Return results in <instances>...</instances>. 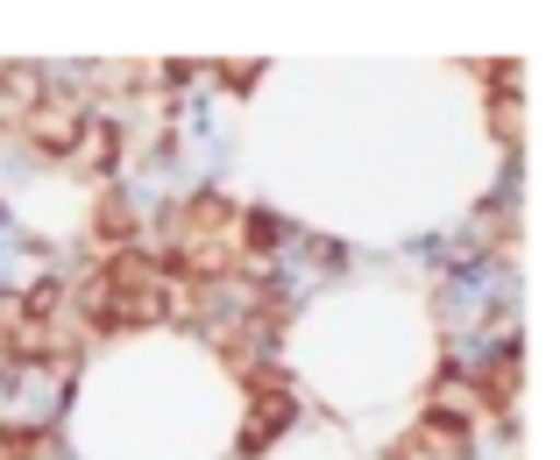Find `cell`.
Masks as SVG:
<instances>
[{"mask_svg":"<svg viewBox=\"0 0 560 460\" xmlns=\"http://www.w3.org/2000/svg\"><path fill=\"white\" fill-rule=\"evenodd\" d=\"M299 411H305L299 376H291L277 354H270V362H256V376L242 382V425H234L228 460H270L291 433H299Z\"/></svg>","mask_w":560,"mask_h":460,"instance_id":"obj_1","label":"cell"},{"mask_svg":"<svg viewBox=\"0 0 560 460\" xmlns=\"http://www.w3.org/2000/svg\"><path fill=\"white\" fill-rule=\"evenodd\" d=\"M85 114H93V99L79 93V79H57V85H43V99L28 107V121L14 128V142H22V150L36 156L43 170H65L71 150H79Z\"/></svg>","mask_w":560,"mask_h":460,"instance_id":"obj_2","label":"cell"},{"mask_svg":"<svg viewBox=\"0 0 560 460\" xmlns=\"http://www.w3.org/2000/svg\"><path fill=\"white\" fill-rule=\"evenodd\" d=\"M128 150H136V121L128 114H85V128H79V150H71L65 170L71 177H85V185H121V170H128Z\"/></svg>","mask_w":560,"mask_h":460,"instance_id":"obj_3","label":"cell"},{"mask_svg":"<svg viewBox=\"0 0 560 460\" xmlns=\"http://www.w3.org/2000/svg\"><path fill=\"white\" fill-rule=\"evenodd\" d=\"M405 439H411V453H419V460H476L482 425L468 418L462 404H419V418L405 425Z\"/></svg>","mask_w":560,"mask_h":460,"instance_id":"obj_4","label":"cell"},{"mask_svg":"<svg viewBox=\"0 0 560 460\" xmlns=\"http://www.w3.org/2000/svg\"><path fill=\"white\" fill-rule=\"evenodd\" d=\"M142 241V205L128 185H93L85 199V256H114V248Z\"/></svg>","mask_w":560,"mask_h":460,"instance_id":"obj_5","label":"cell"},{"mask_svg":"<svg viewBox=\"0 0 560 460\" xmlns=\"http://www.w3.org/2000/svg\"><path fill=\"white\" fill-rule=\"evenodd\" d=\"M291 241H305V248H299L305 270H319V276H348V241H334V234H291Z\"/></svg>","mask_w":560,"mask_h":460,"instance_id":"obj_6","label":"cell"},{"mask_svg":"<svg viewBox=\"0 0 560 460\" xmlns=\"http://www.w3.org/2000/svg\"><path fill=\"white\" fill-rule=\"evenodd\" d=\"M199 71L220 85V93H234V99H248V93H256V79H262L256 57H242V64H228V57H220V64H199Z\"/></svg>","mask_w":560,"mask_h":460,"instance_id":"obj_7","label":"cell"}]
</instances>
